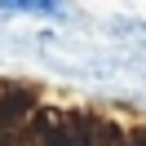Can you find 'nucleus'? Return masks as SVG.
Returning <instances> with one entry per match:
<instances>
[{
    "instance_id": "obj_1",
    "label": "nucleus",
    "mask_w": 146,
    "mask_h": 146,
    "mask_svg": "<svg viewBox=\"0 0 146 146\" xmlns=\"http://www.w3.org/2000/svg\"><path fill=\"white\" fill-rule=\"evenodd\" d=\"M0 13H40V18H58L62 5H58V0H0Z\"/></svg>"
}]
</instances>
